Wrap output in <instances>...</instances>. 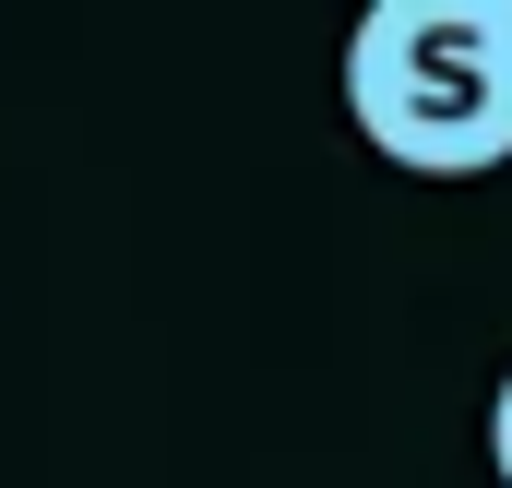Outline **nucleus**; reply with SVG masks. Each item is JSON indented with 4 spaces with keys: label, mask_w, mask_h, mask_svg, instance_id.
Instances as JSON below:
<instances>
[{
    "label": "nucleus",
    "mask_w": 512,
    "mask_h": 488,
    "mask_svg": "<svg viewBox=\"0 0 512 488\" xmlns=\"http://www.w3.org/2000/svg\"><path fill=\"white\" fill-rule=\"evenodd\" d=\"M346 108L417 179L512 167V0H370L346 36Z\"/></svg>",
    "instance_id": "f257e3e1"
},
{
    "label": "nucleus",
    "mask_w": 512,
    "mask_h": 488,
    "mask_svg": "<svg viewBox=\"0 0 512 488\" xmlns=\"http://www.w3.org/2000/svg\"><path fill=\"white\" fill-rule=\"evenodd\" d=\"M489 465H501V488H512V369H501V405H489Z\"/></svg>",
    "instance_id": "f03ea898"
}]
</instances>
